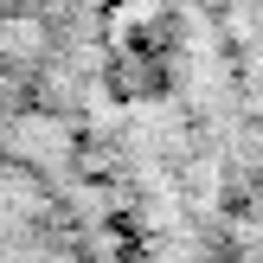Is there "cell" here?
<instances>
[{"instance_id": "2", "label": "cell", "mask_w": 263, "mask_h": 263, "mask_svg": "<svg viewBox=\"0 0 263 263\" xmlns=\"http://www.w3.org/2000/svg\"><path fill=\"white\" fill-rule=\"evenodd\" d=\"M0 263H141L103 109L32 77H0Z\"/></svg>"}, {"instance_id": "1", "label": "cell", "mask_w": 263, "mask_h": 263, "mask_svg": "<svg viewBox=\"0 0 263 263\" xmlns=\"http://www.w3.org/2000/svg\"><path fill=\"white\" fill-rule=\"evenodd\" d=\"M116 90L141 263H263V0H135Z\"/></svg>"}]
</instances>
